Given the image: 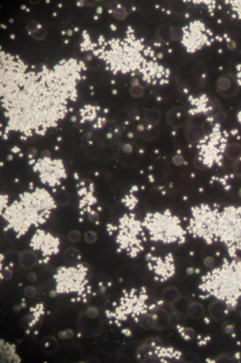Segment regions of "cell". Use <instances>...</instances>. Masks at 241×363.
Listing matches in <instances>:
<instances>
[{"mask_svg":"<svg viewBox=\"0 0 241 363\" xmlns=\"http://www.w3.org/2000/svg\"><path fill=\"white\" fill-rule=\"evenodd\" d=\"M56 204L51 195L43 189L33 193H25L4 211L3 217L12 228L18 234L24 235L30 227L44 223L51 215Z\"/></svg>","mask_w":241,"mask_h":363,"instance_id":"1","label":"cell"},{"mask_svg":"<svg viewBox=\"0 0 241 363\" xmlns=\"http://www.w3.org/2000/svg\"><path fill=\"white\" fill-rule=\"evenodd\" d=\"M200 290L208 296L235 308L241 299V260L225 263L202 279Z\"/></svg>","mask_w":241,"mask_h":363,"instance_id":"2","label":"cell"},{"mask_svg":"<svg viewBox=\"0 0 241 363\" xmlns=\"http://www.w3.org/2000/svg\"><path fill=\"white\" fill-rule=\"evenodd\" d=\"M142 225L148 230L152 240L164 243H183L185 233L180 222L169 212L148 214Z\"/></svg>","mask_w":241,"mask_h":363,"instance_id":"3","label":"cell"},{"mask_svg":"<svg viewBox=\"0 0 241 363\" xmlns=\"http://www.w3.org/2000/svg\"><path fill=\"white\" fill-rule=\"evenodd\" d=\"M87 270L83 266L76 268H63L56 274V292L59 294H69L73 292H81L84 290L86 283Z\"/></svg>","mask_w":241,"mask_h":363,"instance_id":"4","label":"cell"},{"mask_svg":"<svg viewBox=\"0 0 241 363\" xmlns=\"http://www.w3.org/2000/svg\"><path fill=\"white\" fill-rule=\"evenodd\" d=\"M142 235V228L139 221L133 218L124 217L121 221V232L117 237L120 248L127 250L131 256H137L143 249L140 236Z\"/></svg>","mask_w":241,"mask_h":363,"instance_id":"5","label":"cell"},{"mask_svg":"<svg viewBox=\"0 0 241 363\" xmlns=\"http://www.w3.org/2000/svg\"><path fill=\"white\" fill-rule=\"evenodd\" d=\"M31 246L35 250L42 251L44 256L55 255L59 252L58 238H54L51 234L38 231L32 238Z\"/></svg>","mask_w":241,"mask_h":363,"instance_id":"6","label":"cell"},{"mask_svg":"<svg viewBox=\"0 0 241 363\" xmlns=\"http://www.w3.org/2000/svg\"><path fill=\"white\" fill-rule=\"evenodd\" d=\"M19 264L25 269H31L37 265V257L33 252L26 251L19 256Z\"/></svg>","mask_w":241,"mask_h":363,"instance_id":"7","label":"cell"},{"mask_svg":"<svg viewBox=\"0 0 241 363\" xmlns=\"http://www.w3.org/2000/svg\"><path fill=\"white\" fill-rule=\"evenodd\" d=\"M179 292L174 287H168L163 292V299L168 304H173L179 299Z\"/></svg>","mask_w":241,"mask_h":363,"instance_id":"8","label":"cell"},{"mask_svg":"<svg viewBox=\"0 0 241 363\" xmlns=\"http://www.w3.org/2000/svg\"><path fill=\"white\" fill-rule=\"evenodd\" d=\"M188 315L191 319H198L203 315V307L197 303H193L188 306Z\"/></svg>","mask_w":241,"mask_h":363,"instance_id":"9","label":"cell"},{"mask_svg":"<svg viewBox=\"0 0 241 363\" xmlns=\"http://www.w3.org/2000/svg\"><path fill=\"white\" fill-rule=\"evenodd\" d=\"M80 258V253L78 250H76V248H69L66 251L65 255H64V258L67 263H76V262H78Z\"/></svg>","mask_w":241,"mask_h":363,"instance_id":"10","label":"cell"},{"mask_svg":"<svg viewBox=\"0 0 241 363\" xmlns=\"http://www.w3.org/2000/svg\"><path fill=\"white\" fill-rule=\"evenodd\" d=\"M86 315L89 319H96L98 316V309L95 308V307H89L87 309V311H86Z\"/></svg>","mask_w":241,"mask_h":363,"instance_id":"11","label":"cell"},{"mask_svg":"<svg viewBox=\"0 0 241 363\" xmlns=\"http://www.w3.org/2000/svg\"><path fill=\"white\" fill-rule=\"evenodd\" d=\"M80 233L78 231H71V233H69V239L73 243L79 242L80 239Z\"/></svg>","mask_w":241,"mask_h":363,"instance_id":"12","label":"cell"},{"mask_svg":"<svg viewBox=\"0 0 241 363\" xmlns=\"http://www.w3.org/2000/svg\"><path fill=\"white\" fill-rule=\"evenodd\" d=\"M97 234H96L94 232H92V231L88 232V233L85 234V241L87 243H95L96 241H97Z\"/></svg>","mask_w":241,"mask_h":363,"instance_id":"13","label":"cell"},{"mask_svg":"<svg viewBox=\"0 0 241 363\" xmlns=\"http://www.w3.org/2000/svg\"><path fill=\"white\" fill-rule=\"evenodd\" d=\"M24 295L30 299L33 298L36 295V289L32 286H27V288H25Z\"/></svg>","mask_w":241,"mask_h":363,"instance_id":"14","label":"cell"},{"mask_svg":"<svg viewBox=\"0 0 241 363\" xmlns=\"http://www.w3.org/2000/svg\"><path fill=\"white\" fill-rule=\"evenodd\" d=\"M2 277L3 278L4 280H9L10 278L12 277V272L6 269V270L2 273Z\"/></svg>","mask_w":241,"mask_h":363,"instance_id":"15","label":"cell"},{"mask_svg":"<svg viewBox=\"0 0 241 363\" xmlns=\"http://www.w3.org/2000/svg\"><path fill=\"white\" fill-rule=\"evenodd\" d=\"M37 275L35 273H30L29 275H28V280L30 281H35V280H37Z\"/></svg>","mask_w":241,"mask_h":363,"instance_id":"16","label":"cell"},{"mask_svg":"<svg viewBox=\"0 0 241 363\" xmlns=\"http://www.w3.org/2000/svg\"><path fill=\"white\" fill-rule=\"evenodd\" d=\"M98 12H101V7H99V8H98Z\"/></svg>","mask_w":241,"mask_h":363,"instance_id":"17","label":"cell"}]
</instances>
